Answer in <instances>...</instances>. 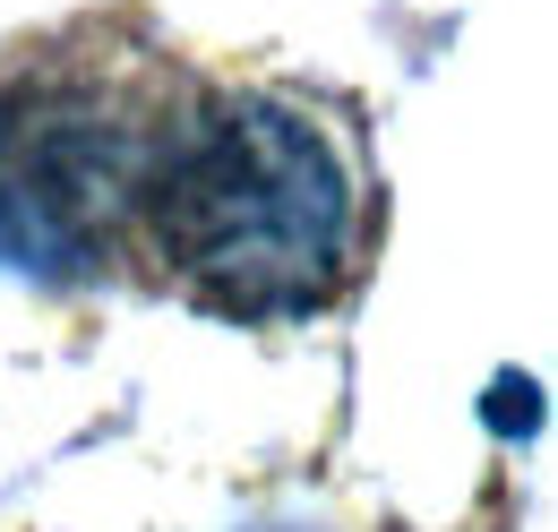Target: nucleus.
Listing matches in <instances>:
<instances>
[{
    "mask_svg": "<svg viewBox=\"0 0 558 532\" xmlns=\"http://www.w3.org/2000/svg\"><path fill=\"white\" fill-rule=\"evenodd\" d=\"M163 130L121 86L26 77L0 95V266L77 283L112 258V232L146 206Z\"/></svg>",
    "mask_w": 558,
    "mask_h": 532,
    "instance_id": "nucleus-2",
    "label": "nucleus"
},
{
    "mask_svg": "<svg viewBox=\"0 0 558 532\" xmlns=\"http://www.w3.org/2000/svg\"><path fill=\"white\" fill-rule=\"evenodd\" d=\"M138 215L207 301L276 318L336 292L352 250V172L292 104L215 95L163 130Z\"/></svg>",
    "mask_w": 558,
    "mask_h": 532,
    "instance_id": "nucleus-1",
    "label": "nucleus"
}]
</instances>
